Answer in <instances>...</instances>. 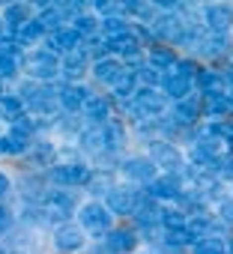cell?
I'll use <instances>...</instances> for the list:
<instances>
[{"instance_id":"cell-1","label":"cell","mask_w":233,"mask_h":254,"mask_svg":"<svg viewBox=\"0 0 233 254\" xmlns=\"http://www.w3.org/2000/svg\"><path fill=\"white\" fill-rule=\"evenodd\" d=\"M21 72H24L30 81H51L57 72H63V63H60V57L51 54L48 48H36V51L21 54Z\"/></svg>"},{"instance_id":"cell-2","label":"cell","mask_w":233,"mask_h":254,"mask_svg":"<svg viewBox=\"0 0 233 254\" xmlns=\"http://www.w3.org/2000/svg\"><path fill=\"white\" fill-rule=\"evenodd\" d=\"M78 221H81L84 233H90V236H108V233L114 230V212H111L108 206L96 203V200H90V203L81 206Z\"/></svg>"},{"instance_id":"cell-3","label":"cell","mask_w":233,"mask_h":254,"mask_svg":"<svg viewBox=\"0 0 233 254\" xmlns=\"http://www.w3.org/2000/svg\"><path fill=\"white\" fill-rule=\"evenodd\" d=\"M138 120H156L168 111V96L159 93V90H150V87H141V93L135 96L132 108H129Z\"/></svg>"},{"instance_id":"cell-4","label":"cell","mask_w":233,"mask_h":254,"mask_svg":"<svg viewBox=\"0 0 233 254\" xmlns=\"http://www.w3.org/2000/svg\"><path fill=\"white\" fill-rule=\"evenodd\" d=\"M147 189H138V186H116L111 194H108V209L116 212V215H135L138 203L144 200Z\"/></svg>"},{"instance_id":"cell-5","label":"cell","mask_w":233,"mask_h":254,"mask_svg":"<svg viewBox=\"0 0 233 254\" xmlns=\"http://www.w3.org/2000/svg\"><path fill=\"white\" fill-rule=\"evenodd\" d=\"M90 168L81 162H63L51 168V183H57V189H78L90 183Z\"/></svg>"},{"instance_id":"cell-6","label":"cell","mask_w":233,"mask_h":254,"mask_svg":"<svg viewBox=\"0 0 233 254\" xmlns=\"http://www.w3.org/2000/svg\"><path fill=\"white\" fill-rule=\"evenodd\" d=\"M45 45H48V51L51 54H75V51H81L84 48V36L75 30V27H60V30H54V33H48V39H45Z\"/></svg>"},{"instance_id":"cell-7","label":"cell","mask_w":233,"mask_h":254,"mask_svg":"<svg viewBox=\"0 0 233 254\" xmlns=\"http://www.w3.org/2000/svg\"><path fill=\"white\" fill-rule=\"evenodd\" d=\"M150 162L156 168H165L168 174H176L182 168V153L171 141H153L150 144Z\"/></svg>"},{"instance_id":"cell-8","label":"cell","mask_w":233,"mask_h":254,"mask_svg":"<svg viewBox=\"0 0 233 254\" xmlns=\"http://www.w3.org/2000/svg\"><path fill=\"white\" fill-rule=\"evenodd\" d=\"M153 30H156V39H162V42H182L188 33V21L179 15H159Z\"/></svg>"},{"instance_id":"cell-9","label":"cell","mask_w":233,"mask_h":254,"mask_svg":"<svg viewBox=\"0 0 233 254\" xmlns=\"http://www.w3.org/2000/svg\"><path fill=\"white\" fill-rule=\"evenodd\" d=\"M123 174H126V180H132V186H150V183L159 180L156 165L150 162V156H147V159H141V156L126 159V162H123Z\"/></svg>"},{"instance_id":"cell-10","label":"cell","mask_w":233,"mask_h":254,"mask_svg":"<svg viewBox=\"0 0 233 254\" xmlns=\"http://www.w3.org/2000/svg\"><path fill=\"white\" fill-rule=\"evenodd\" d=\"M84 242H87V233H84V227H81V224L66 221V224H60V227L54 230V245H57L60 251H66V254L81 251V248H84Z\"/></svg>"},{"instance_id":"cell-11","label":"cell","mask_w":233,"mask_h":254,"mask_svg":"<svg viewBox=\"0 0 233 254\" xmlns=\"http://www.w3.org/2000/svg\"><path fill=\"white\" fill-rule=\"evenodd\" d=\"M147 194L156 197V200H179L185 194V189H182V183H179L176 174H165V177H159L156 183L147 186Z\"/></svg>"},{"instance_id":"cell-12","label":"cell","mask_w":233,"mask_h":254,"mask_svg":"<svg viewBox=\"0 0 233 254\" xmlns=\"http://www.w3.org/2000/svg\"><path fill=\"white\" fill-rule=\"evenodd\" d=\"M203 21L212 33H224L233 27V6L230 3H209L203 9Z\"/></svg>"},{"instance_id":"cell-13","label":"cell","mask_w":233,"mask_h":254,"mask_svg":"<svg viewBox=\"0 0 233 254\" xmlns=\"http://www.w3.org/2000/svg\"><path fill=\"white\" fill-rule=\"evenodd\" d=\"M138 242H141V236L135 230H129V227H114L105 236V245H108L111 254H129V251L138 248Z\"/></svg>"},{"instance_id":"cell-14","label":"cell","mask_w":233,"mask_h":254,"mask_svg":"<svg viewBox=\"0 0 233 254\" xmlns=\"http://www.w3.org/2000/svg\"><path fill=\"white\" fill-rule=\"evenodd\" d=\"M203 114L212 117V123H227V120L233 117V96H230V93L206 96V99H203Z\"/></svg>"},{"instance_id":"cell-15","label":"cell","mask_w":233,"mask_h":254,"mask_svg":"<svg viewBox=\"0 0 233 254\" xmlns=\"http://www.w3.org/2000/svg\"><path fill=\"white\" fill-rule=\"evenodd\" d=\"M162 93H165L168 99H174V102H182V99L191 96V78H185V75H179L176 69H171V72H165Z\"/></svg>"},{"instance_id":"cell-16","label":"cell","mask_w":233,"mask_h":254,"mask_svg":"<svg viewBox=\"0 0 233 254\" xmlns=\"http://www.w3.org/2000/svg\"><path fill=\"white\" fill-rule=\"evenodd\" d=\"M129 66L120 60V57H105V60H99L96 66H93V78L96 81H102V84H116V81H120L123 78V72H126Z\"/></svg>"},{"instance_id":"cell-17","label":"cell","mask_w":233,"mask_h":254,"mask_svg":"<svg viewBox=\"0 0 233 254\" xmlns=\"http://www.w3.org/2000/svg\"><path fill=\"white\" fill-rule=\"evenodd\" d=\"M87 90L81 87V84H63V87H57V102H60V108L63 111H84V102H87Z\"/></svg>"},{"instance_id":"cell-18","label":"cell","mask_w":233,"mask_h":254,"mask_svg":"<svg viewBox=\"0 0 233 254\" xmlns=\"http://www.w3.org/2000/svg\"><path fill=\"white\" fill-rule=\"evenodd\" d=\"M84 117L96 126H108L111 123V102L99 93H90L87 102H84Z\"/></svg>"},{"instance_id":"cell-19","label":"cell","mask_w":233,"mask_h":254,"mask_svg":"<svg viewBox=\"0 0 233 254\" xmlns=\"http://www.w3.org/2000/svg\"><path fill=\"white\" fill-rule=\"evenodd\" d=\"M194 87L203 93V96H218V93H227V81L221 72L215 69H200L197 78H194Z\"/></svg>"},{"instance_id":"cell-20","label":"cell","mask_w":233,"mask_h":254,"mask_svg":"<svg viewBox=\"0 0 233 254\" xmlns=\"http://www.w3.org/2000/svg\"><path fill=\"white\" fill-rule=\"evenodd\" d=\"M200 117H203V102H200L197 96H188V99L176 102V108H174V120H176L179 126H191V123H197Z\"/></svg>"},{"instance_id":"cell-21","label":"cell","mask_w":233,"mask_h":254,"mask_svg":"<svg viewBox=\"0 0 233 254\" xmlns=\"http://www.w3.org/2000/svg\"><path fill=\"white\" fill-rule=\"evenodd\" d=\"M227 36L224 33H206V36H200L197 39V45H194V51L197 54H203V57H209V60H215V57H221V54H227Z\"/></svg>"},{"instance_id":"cell-22","label":"cell","mask_w":233,"mask_h":254,"mask_svg":"<svg viewBox=\"0 0 233 254\" xmlns=\"http://www.w3.org/2000/svg\"><path fill=\"white\" fill-rule=\"evenodd\" d=\"M36 15H33V6L30 3H6L3 6V21H6V27H12V30H21L27 21H33Z\"/></svg>"},{"instance_id":"cell-23","label":"cell","mask_w":233,"mask_h":254,"mask_svg":"<svg viewBox=\"0 0 233 254\" xmlns=\"http://www.w3.org/2000/svg\"><path fill=\"white\" fill-rule=\"evenodd\" d=\"M147 63L150 66H156V69H176V63H179V57H176V51L171 48V45H153L150 48V54H147Z\"/></svg>"},{"instance_id":"cell-24","label":"cell","mask_w":233,"mask_h":254,"mask_svg":"<svg viewBox=\"0 0 233 254\" xmlns=\"http://www.w3.org/2000/svg\"><path fill=\"white\" fill-rule=\"evenodd\" d=\"M87 69H90V57H87L84 48L75 51V54H69V57H63V75L69 78V84L78 81L81 75H87Z\"/></svg>"},{"instance_id":"cell-25","label":"cell","mask_w":233,"mask_h":254,"mask_svg":"<svg viewBox=\"0 0 233 254\" xmlns=\"http://www.w3.org/2000/svg\"><path fill=\"white\" fill-rule=\"evenodd\" d=\"M0 120H6L9 126L18 123V120H24V99L12 96V93L0 96Z\"/></svg>"},{"instance_id":"cell-26","label":"cell","mask_w":233,"mask_h":254,"mask_svg":"<svg viewBox=\"0 0 233 254\" xmlns=\"http://www.w3.org/2000/svg\"><path fill=\"white\" fill-rule=\"evenodd\" d=\"M138 93H141V78H138L135 69H126L123 78L114 84V96L120 99V102H126V99H132V96H138Z\"/></svg>"},{"instance_id":"cell-27","label":"cell","mask_w":233,"mask_h":254,"mask_svg":"<svg viewBox=\"0 0 233 254\" xmlns=\"http://www.w3.org/2000/svg\"><path fill=\"white\" fill-rule=\"evenodd\" d=\"M72 27L84 36V42H93V39H96V33L102 30V18H96V15H87V12H84V15H78V18L72 21Z\"/></svg>"},{"instance_id":"cell-28","label":"cell","mask_w":233,"mask_h":254,"mask_svg":"<svg viewBox=\"0 0 233 254\" xmlns=\"http://www.w3.org/2000/svg\"><path fill=\"white\" fill-rule=\"evenodd\" d=\"M15 36H18V42H21V45H30V42H39V39L45 42V39H48V33H45V27H42V24H39L36 18H33V21H27V24H24L21 30H15Z\"/></svg>"},{"instance_id":"cell-29","label":"cell","mask_w":233,"mask_h":254,"mask_svg":"<svg viewBox=\"0 0 233 254\" xmlns=\"http://www.w3.org/2000/svg\"><path fill=\"white\" fill-rule=\"evenodd\" d=\"M87 189H90L93 194H111V191L116 189V186H114V174H111V171H96V174L90 177Z\"/></svg>"},{"instance_id":"cell-30","label":"cell","mask_w":233,"mask_h":254,"mask_svg":"<svg viewBox=\"0 0 233 254\" xmlns=\"http://www.w3.org/2000/svg\"><path fill=\"white\" fill-rule=\"evenodd\" d=\"M162 227L165 230H179V227H188V212L185 209H162Z\"/></svg>"},{"instance_id":"cell-31","label":"cell","mask_w":233,"mask_h":254,"mask_svg":"<svg viewBox=\"0 0 233 254\" xmlns=\"http://www.w3.org/2000/svg\"><path fill=\"white\" fill-rule=\"evenodd\" d=\"M33 144L30 141H21V138H15V135H0V153L3 156H21V153H27Z\"/></svg>"},{"instance_id":"cell-32","label":"cell","mask_w":233,"mask_h":254,"mask_svg":"<svg viewBox=\"0 0 233 254\" xmlns=\"http://www.w3.org/2000/svg\"><path fill=\"white\" fill-rule=\"evenodd\" d=\"M135 72H138L141 84H144V87H150V90H156V84H162V81H165V72H162V69H156V66H150V63L135 66Z\"/></svg>"},{"instance_id":"cell-33","label":"cell","mask_w":233,"mask_h":254,"mask_svg":"<svg viewBox=\"0 0 233 254\" xmlns=\"http://www.w3.org/2000/svg\"><path fill=\"white\" fill-rule=\"evenodd\" d=\"M102 33H105V39H116L123 33H132V27L126 18H102Z\"/></svg>"},{"instance_id":"cell-34","label":"cell","mask_w":233,"mask_h":254,"mask_svg":"<svg viewBox=\"0 0 233 254\" xmlns=\"http://www.w3.org/2000/svg\"><path fill=\"white\" fill-rule=\"evenodd\" d=\"M197 239L191 236L188 227H179V230H165V245L171 248H182V245H194Z\"/></svg>"},{"instance_id":"cell-35","label":"cell","mask_w":233,"mask_h":254,"mask_svg":"<svg viewBox=\"0 0 233 254\" xmlns=\"http://www.w3.org/2000/svg\"><path fill=\"white\" fill-rule=\"evenodd\" d=\"M191 254H230L221 239H197L191 245Z\"/></svg>"},{"instance_id":"cell-36","label":"cell","mask_w":233,"mask_h":254,"mask_svg":"<svg viewBox=\"0 0 233 254\" xmlns=\"http://www.w3.org/2000/svg\"><path fill=\"white\" fill-rule=\"evenodd\" d=\"M18 69H21V57H15V54H3V51H0V81L15 78Z\"/></svg>"},{"instance_id":"cell-37","label":"cell","mask_w":233,"mask_h":254,"mask_svg":"<svg viewBox=\"0 0 233 254\" xmlns=\"http://www.w3.org/2000/svg\"><path fill=\"white\" fill-rule=\"evenodd\" d=\"M93 9L105 18H123L126 12V3H114V0H99V3H93Z\"/></svg>"},{"instance_id":"cell-38","label":"cell","mask_w":233,"mask_h":254,"mask_svg":"<svg viewBox=\"0 0 233 254\" xmlns=\"http://www.w3.org/2000/svg\"><path fill=\"white\" fill-rule=\"evenodd\" d=\"M218 221H224V224H233V197H224V200H218Z\"/></svg>"},{"instance_id":"cell-39","label":"cell","mask_w":233,"mask_h":254,"mask_svg":"<svg viewBox=\"0 0 233 254\" xmlns=\"http://www.w3.org/2000/svg\"><path fill=\"white\" fill-rule=\"evenodd\" d=\"M9 227H12V212L6 206H0V233H6Z\"/></svg>"},{"instance_id":"cell-40","label":"cell","mask_w":233,"mask_h":254,"mask_svg":"<svg viewBox=\"0 0 233 254\" xmlns=\"http://www.w3.org/2000/svg\"><path fill=\"white\" fill-rule=\"evenodd\" d=\"M9 189H12V183H9V177H6V174H0V197H3V194H6Z\"/></svg>"},{"instance_id":"cell-41","label":"cell","mask_w":233,"mask_h":254,"mask_svg":"<svg viewBox=\"0 0 233 254\" xmlns=\"http://www.w3.org/2000/svg\"><path fill=\"white\" fill-rule=\"evenodd\" d=\"M3 30H6V21H3V15H0V39H3Z\"/></svg>"},{"instance_id":"cell-42","label":"cell","mask_w":233,"mask_h":254,"mask_svg":"<svg viewBox=\"0 0 233 254\" xmlns=\"http://www.w3.org/2000/svg\"><path fill=\"white\" fill-rule=\"evenodd\" d=\"M15 254H18V251H15Z\"/></svg>"},{"instance_id":"cell-43","label":"cell","mask_w":233,"mask_h":254,"mask_svg":"<svg viewBox=\"0 0 233 254\" xmlns=\"http://www.w3.org/2000/svg\"><path fill=\"white\" fill-rule=\"evenodd\" d=\"M230 96H233V93H230Z\"/></svg>"}]
</instances>
